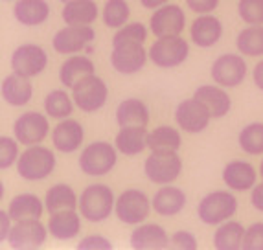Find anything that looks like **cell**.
Masks as SVG:
<instances>
[{
	"label": "cell",
	"mask_w": 263,
	"mask_h": 250,
	"mask_svg": "<svg viewBox=\"0 0 263 250\" xmlns=\"http://www.w3.org/2000/svg\"><path fill=\"white\" fill-rule=\"evenodd\" d=\"M237 199L236 195H232L230 191H212L208 195L201 199L197 206V215L199 219L208 226H219L224 221L232 219L237 214Z\"/></svg>",
	"instance_id": "4"
},
{
	"label": "cell",
	"mask_w": 263,
	"mask_h": 250,
	"mask_svg": "<svg viewBox=\"0 0 263 250\" xmlns=\"http://www.w3.org/2000/svg\"><path fill=\"white\" fill-rule=\"evenodd\" d=\"M78 250H112V243L103 236H87L78 243Z\"/></svg>",
	"instance_id": "43"
},
{
	"label": "cell",
	"mask_w": 263,
	"mask_h": 250,
	"mask_svg": "<svg viewBox=\"0 0 263 250\" xmlns=\"http://www.w3.org/2000/svg\"><path fill=\"white\" fill-rule=\"evenodd\" d=\"M170 246L179 250H195L197 248V239L188 230H179V232H175L171 236Z\"/></svg>",
	"instance_id": "42"
},
{
	"label": "cell",
	"mask_w": 263,
	"mask_h": 250,
	"mask_svg": "<svg viewBox=\"0 0 263 250\" xmlns=\"http://www.w3.org/2000/svg\"><path fill=\"white\" fill-rule=\"evenodd\" d=\"M243 250H263V223H254L247 228Z\"/></svg>",
	"instance_id": "41"
},
{
	"label": "cell",
	"mask_w": 263,
	"mask_h": 250,
	"mask_svg": "<svg viewBox=\"0 0 263 250\" xmlns=\"http://www.w3.org/2000/svg\"><path fill=\"white\" fill-rule=\"evenodd\" d=\"M72 98H74V103L79 110H83L87 114H92V112H98L100 109H103V105L107 103L109 87L96 74L87 75L79 83L74 85Z\"/></svg>",
	"instance_id": "7"
},
{
	"label": "cell",
	"mask_w": 263,
	"mask_h": 250,
	"mask_svg": "<svg viewBox=\"0 0 263 250\" xmlns=\"http://www.w3.org/2000/svg\"><path fill=\"white\" fill-rule=\"evenodd\" d=\"M48 230L52 237H55L59 241L74 239L81 232V217H79V214H76V210L57 211V214L50 215Z\"/></svg>",
	"instance_id": "26"
},
{
	"label": "cell",
	"mask_w": 263,
	"mask_h": 250,
	"mask_svg": "<svg viewBox=\"0 0 263 250\" xmlns=\"http://www.w3.org/2000/svg\"><path fill=\"white\" fill-rule=\"evenodd\" d=\"M237 144L241 151L250 157L263 155V123H249L237 134Z\"/></svg>",
	"instance_id": "36"
},
{
	"label": "cell",
	"mask_w": 263,
	"mask_h": 250,
	"mask_svg": "<svg viewBox=\"0 0 263 250\" xmlns=\"http://www.w3.org/2000/svg\"><path fill=\"white\" fill-rule=\"evenodd\" d=\"M151 210H153V204H151L149 197L142 189L129 188L116 197L114 214L123 224L138 226L149 217Z\"/></svg>",
	"instance_id": "6"
},
{
	"label": "cell",
	"mask_w": 263,
	"mask_h": 250,
	"mask_svg": "<svg viewBox=\"0 0 263 250\" xmlns=\"http://www.w3.org/2000/svg\"><path fill=\"white\" fill-rule=\"evenodd\" d=\"M98 15L100 11L94 0H70L61 11L63 21L72 26H90L92 22H96Z\"/></svg>",
	"instance_id": "28"
},
{
	"label": "cell",
	"mask_w": 263,
	"mask_h": 250,
	"mask_svg": "<svg viewBox=\"0 0 263 250\" xmlns=\"http://www.w3.org/2000/svg\"><path fill=\"white\" fill-rule=\"evenodd\" d=\"M247 63L243 59V53H223L215 59L210 68V75L214 83L221 85L224 88H236L245 81L247 78Z\"/></svg>",
	"instance_id": "10"
},
{
	"label": "cell",
	"mask_w": 263,
	"mask_h": 250,
	"mask_svg": "<svg viewBox=\"0 0 263 250\" xmlns=\"http://www.w3.org/2000/svg\"><path fill=\"white\" fill-rule=\"evenodd\" d=\"M171 237L160 224L147 223L138 224V228L133 230L129 243L135 250H164L170 248Z\"/></svg>",
	"instance_id": "19"
},
{
	"label": "cell",
	"mask_w": 263,
	"mask_h": 250,
	"mask_svg": "<svg viewBox=\"0 0 263 250\" xmlns=\"http://www.w3.org/2000/svg\"><path fill=\"white\" fill-rule=\"evenodd\" d=\"M74 98H70L68 92L61 90V88L59 90H52L44 98V110L53 120L70 118V114L74 112Z\"/></svg>",
	"instance_id": "35"
},
{
	"label": "cell",
	"mask_w": 263,
	"mask_h": 250,
	"mask_svg": "<svg viewBox=\"0 0 263 250\" xmlns=\"http://www.w3.org/2000/svg\"><path fill=\"white\" fill-rule=\"evenodd\" d=\"M212 114L206 105L197 98L182 100L175 109V122L180 129L190 134H199L210 125Z\"/></svg>",
	"instance_id": "14"
},
{
	"label": "cell",
	"mask_w": 263,
	"mask_h": 250,
	"mask_svg": "<svg viewBox=\"0 0 263 250\" xmlns=\"http://www.w3.org/2000/svg\"><path fill=\"white\" fill-rule=\"evenodd\" d=\"M186 6L192 9L193 13L208 15L219 6V0H186Z\"/></svg>",
	"instance_id": "44"
},
{
	"label": "cell",
	"mask_w": 263,
	"mask_h": 250,
	"mask_svg": "<svg viewBox=\"0 0 263 250\" xmlns=\"http://www.w3.org/2000/svg\"><path fill=\"white\" fill-rule=\"evenodd\" d=\"M46 210L44 202L37 197L35 193H21L11 199L8 206V214L11 221H26V219H41Z\"/></svg>",
	"instance_id": "27"
},
{
	"label": "cell",
	"mask_w": 263,
	"mask_h": 250,
	"mask_svg": "<svg viewBox=\"0 0 263 250\" xmlns=\"http://www.w3.org/2000/svg\"><path fill=\"white\" fill-rule=\"evenodd\" d=\"M18 144L17 138H9V136H0V169H9V167L17 164L18 157Z\"/></svg>",
	"instance_id": "40"
},
{
	"label": "cell",
	"mask_w": 263,
	"mask_h": 250,
	"mask_svg": "<svg viewBox=\"0 0 263 250\" xmlns=\"http://www.w3.org/2000/svg\"><path fill=\"white\" fill-rule=\"evenodd\" d=\"M94 74V63L87 57V55H70L59 68V81L63 83V87L74 88L76 83H79L81 79H85L87 75Z\"/></svg>",
	"instance_id": "29"
},
{
	"label": "cell",
	"mask_w": 263,
	"mask_h": 250,
	"mask_svg": "<svg viewBox=\"0 0 263 250\" xmlns=\"http://www.w3.org/2000/svg\"><path fill=\"white\" fill-rule=\"evenodd\" d=\"M247 228H243L237 221H224L219 224V228L214 232V246L217 250H239L243 248Z\"/></svg>",
	"instance_id": "32"
},
{
	"label": "cell",
	"mask_w": 263,
	"mask_h": 250,
	"mask_svg": "<svg viewBox=\"0 0 263 250\" xmlns=\"http://www.w3.org/2000/svg\"><path fill=\"white\" fill-rule=\"evenodd\" d=\"M149 59V50L144 48V43H118L112 44L110 66L122 75L138 74Z\"/></svg>",
	"instance_id": "9"
},
{
	"label": "cell",
	"mask_w": 263,
	"mask_h": 250,
	"mask_svg": "<svg viewBox=\"0 0 263 250\" xmlns=\"http://www.w3.org/2000/svg\"><path fill=\"white\" fill-rule=\"evenodd\" d=\"M59 2H63V4H66V2H70V0H59Z\"/></svg>",
	"instance_id": "50"
},
{
	"label": "cell",
	"mask_w": 263,
	"mask_h": 250,
	"mask_svg": "<svg viewBox=\"0 0 263 250\" xmlns=\"http://www.w3.org/2000/svg\"><path fill=\"white\" fill-rule=\"evenodd\" d=\"M101 17L107 28L120 30L122 26H125V22L131 17V8L125 0H105Z\"/></svg>",
	"instance_id": "37"
},
{
	"label": "cell",
	"mask_w": 263,
	"mask_h": 250,
	"mask_svg": "<svg viewBox=\"0 0 263 250\" xmlns=\"http://www.w3.org/2000/svg\"><path fill=\"white\" fill-rule=\"evenodd\" d=\"M96 39V31L92 26H72L66 24L57 31L52 39V46L61 55H76V53L87 50L92 41Z\"/></svg>",
	"instance_id": "12"
},
{
	"label": "cell",
	"mask_w": 263,
	"mask_h": 250,
	"mask_svg": "<svg viewBox=\"0 0 263 250\" xmlns=\"http://www.w3.org/2000/svg\"><path fill=\"white\" fill-rule=\"evenodd\" d=\"M259 175H261V179H263V160H261V164H259Z\"/></svg>",
	"instance_id": "49"
},
{
	"label": "cell",
	"mask_w": 263,
	"mask_h": 250,
	"mask_svg": "<svg viewBox=\"0 0 263 250\" xmlns=\"http://www.w3.org/2000/svg\"><path fill=\"white\" fill-rule=\"evenodd\" d=\"M50 116L37 112V110H28L22 112L13 123V136L22 145H37L48 136L50 132Z\"/></svg>",
	"instance_id": "11"
},
{
	"label": "cell",
	"mask_w": 263,
	"mask_h": 250,
	"mask_svg": "<svg viewBox=\"0 0 263 250\" xmlns=\"http://www.w3.org/2000/svg\"><path fill=\"white\" fill-rule=\"evenodd\" d=\"M182 145V136L175 127L160 125L147 134V149L151 151H179Z\"/></svg>",
	"instance_id": "34"
},
{
	"label": "cell",
	"mask_w": 263,
	"mask_h": 250,
	"mask_svg": "<svg viewBox=\"0 0 263 250\" xmlns=\"http://www.w3.org/2000/svg\"><path fill=\"white\" fill-rule=\"evenodd\" d=\"M13 17L22 26H41L50 17V4L46 0H15Z\"/></svg>",
	"instance_id": "25"
},
{
	"label": "cell",
	"mask_w": 263,
	"mask_h": 250,
	"mask_svg": "<svg viewBox=\"0 0 263 250\" xmlns=\"http://www.w3.org/2000/svg\"><path fill=\"white\" fill-rule=\"evenodd\" d=\"M190 44L180 35L158 37L149 48V59L158 68H177L188 59Z\"/></svg>",
	"instance_id": "8"
},
{
	"label": "cell",
	"mask_w": 263,
	"mask_h": 250,
	"mask_svg": "<svg viewBox=\"0 0 263 250\" xmlns=\"http://www.w3.org/2000/svg\"><path fill=\"white\" fill-rule=\"evenodd\" d=\"M151 204H153L155 214L162 215V217H173L184 210L186 193L177 186L166 184L153 195Z\"/></svg>",
	"instance_id": "23"
},
{
	"label": "cell",
	"mask_w": 263,
	"mask_h": 250,
	"mask_svg": "<svg viewBox=\"0 0 263 250\" xmlns=\"http://www.w3.org/2000/svg\"><path fill=\"white\" fill-rule=\"evenodd\" d=\"M256 167L245 160H232L223 169V182L232 191H249L256 186Z\"/></svg>",
	"instance_id": "20"
},
{
	"label": "cell",
	"mask_w": 263,
	"mask_h": 250,
	"mask_svg": "<svg viewBox=\"0 0 263 250\" xmlns=\"http://www.w3.org/2000/svg\"><path fill=\"white\" fill-rule=\"evenodd\" d=\"M186 15L184 9L177 4H164L160 8L153 9V15L149 18V30L157 37H173L180 35L184 30Z\"/></svg>",
	"instance_id": "16"
},
{
	"label": "cell",
	"mask_w": 263,
	"mask_h": 250,
	"mask_svg": "<svg viewBox=\"0 0 263 250\" xmlns=\"http://www.w3.org/2000/svg\"><path fill=\"white\" fill-rule=\"evenodd\" d=\"M237 52L247 57H261L263 55V24H249L236 37Z\"/></svg>",
	"instance_id": "33"
},
{
	"label": "cell",
	"mask_w": 263,
	"mask_h": 250,
	"mask_svg": "<svg viewBox=\"0 0 263 250\" xmlns=\"http://www.w3.org/2000/svg\"><path fill=\"white\" fill-rule=\"evenodd\" d=\"M147 134L145 127H120L114 145L125 157H136L147 147Z\"/></svg>",
	"instance_id": "30"
},
{
	"label": "cell",
	"mask_w": 263,
	"mask_h": 250,
	"mask_svg": "<svg viewBox=\"0 0 263 250\" xmlns=\"http://www.w3.org/2000/svg\"><path fill=\"white\" fill-rule=\"evenodd\" d=\"M116 123L120 127H147L149 109L138 98H127L116 109Z\"/></svg>",
	"instance_id": "24"
},
{
	"label": "cell",
	"mask_w": 263,
	"mask_h": 250,
	"mask_svg": "<svg viewBox=\"0 0 263 250\" xmlns=\"http://www.w3.org/2000/svg\"><path fill=\"white\" fill-rule=\"evenodd\" d=\"M116 206V197L107 184H90L81 191L79 214L88 223H103Z\"/></svg>",
	"instance_id": "2"
},
{
	"label": "cell",
	"mask_w": 263,
	"mask_h": 250,
	"mask_svg": "<svg viewBox=\"0 0 263 250\" xmlns=\"http://www.w3.org/2000/svg\"><path fill=\"white\" fill-rule=\"evenodd\" d=\"M0 219H2V234H0V241H8L9 230H11V226H9V221H11V217H9L8 211L0 210Z\"/></svg>",
	"instance_id": "46"
},
{
	"label": "cell",
	"mask_w": 263,
	"mask_h": 250,
	"mask_svg": "<svg viewBox=\"0 0 263 250\" xmlns=\"http://www.w3.org/2000/svg\"><path fill=\"white\" fill-rule=\"evenodd\" d=\"M250 204L254 210H258L259 214H263V182L261 184H256L252 188V193H250Z\"/></svg>",
	"instance_id": "45"
},
{
	"label": "cell",
	"mask_w": 263,
	"mask_h": 250,
	"mask_svg": "<svg viewBox=\"0 0 263 250\" xmlns=\"http://www.w3.org/2000/svg\"><path fill=\"white\" fill-rule=\"evenodd\" d=\"M237 15L245 24H263V0H239Z\"/></svg>",
	"instance_id": "39"
},
{
	"label": "cell",
	"mask_w": 263,
	"mask_h": 250,
	"mask_svg": "<svg viewBox=\"0 0 263 250\" xmlns=\"http://www.w3.org/2000/svg\"><path fill=\"white\" fill-rule=\"evenodd\" d=\"M46 66H48V53L39 44H21L11 53V68L15 74H21L24 78L31 79L43 74Z\"/></svg>",
	"instance_id": "15"
},
{
	"label": "cell",
	"mask_w": 263,
	"mask_h": 250,
	"mask_svg": "<svg viewBox=\"0 0 263 250\" xmlns=\"http://www.w3.org/2000/svg\"><path fill=\"white\" fill-rule=\"evenodd\" d=\"M193 98H197L199 101H202L206 109L210 110V114L214 120L224 118V116L230 112L232 109V100L227 94L224 87L221 85H201V87L195 88Z\"/></svg>",
	"instance_id": "21"
},
{
	"label": "cell",
	"mask_w": 263,
	"mask_h": 250,
	"mask_svg": "<svg viewBox=\"0 0 263 250\" xmlns=\"http://www.w3.org/2000/svg\"><path fill=\"white\" fill-rule=\"evenodd\" d=\"M192 43L199 48H212L223 37V24L214 15H199L190 26Z\"/></svg>",
	"instance_id": "18"
},
{
	"label": "cell",
	"mask_w": 263,
	"mask_h": 250,
	"mask_svg": "<svg viewBox=\"0 0 263 250\" xmlns=\"http://www.w3.org/2000/svg\"><path fill=\"white\" fill-rule=\"evenodd\" d=\"M145 39H147V28L142 22H131V24H125L116 31V35L112 37V44L145 43Z\"/></svg>",
	"instance_id": "38"
},
{
	"label": "cell",
	"mask_w": 263,
	"mask_h": 250,
	"mask_svg": "<svg viewBox=\"0 0 263 250\" xmlns=\"http://www.w3.org/2000/svg\"><path fill=\"white\" fill-rule=\"evenodd\" d=\"M85 140V129L78 120H59L52 131V144L59 153L70 155L81 147Z\"/></svg>",
	"instance_id": "17"
},
{
	"label": "cell",
	"mask_w": 263,
	"mask_h": 250,
	"mask_svg": "<svg viewBox=\"0 0 263 250\" xmlns=\"http://www.w3.org/2000/svg\"><path fill=\"white\" fill-rule=\"evenodd\" d=\"M44 206L50 215L63 210H76L79 208V197L68 184H55L44 195Z\"/></svg>",
	"instance_id": "31"
},
{
	"label": "cell",
	"mask_w": 263,
	"mask_h": 250,
	"mask_svg": "<svg viewBox=\"0 0 263 250\" xmlns=\"http://www.w3.org/2000/svg\"><path fill=\"white\" fill-rule=\"evenodd\" d=\"M167 2H170V0H140L142 8H145V9H157V8H160V6L167 4Z\"/></svg>",
	"instance_id": "48"
},
{
	"label": "cell",
	"mask_w": 263,
	"mask_h": 250,
	"mask_svg": "<svg viewBox=\"0 0 263 250\" xmlns=\"http://www.w3.org/2000/svg\"><path fill=\"white\" fill-rule=\"evenodd\" d=\"M182 171V158L177 151H151L145 158L144 173L145 177L158 186H166L175 182Z\"/></svg>",
	"instance_id": "5"
},
{
	"label": "cell",
	"mask_w": 263,
	"mask_h": 250,
	"mask_svg": "<svg viewBox=\"0 0 263 250\" xmlns=\"http://www.w3.org/2000/svg\"><path fill=\"white\" fill-rule=\"evenodd\" d=\"M33 96V85L30 78L21 74H9L2 81V100L11 107H24L31 101Z\"/></svg>",
	"instance_id": "22"
},
{
	"label": "cell",
	"mask_w": 263,
	"mask_h": 250,
	"mask_svg": "<svg viewBox=\"0 0 263 250\" xmlns=\"http://www.w3.org/2000/svg\"><path fill=\"white\" fill-rule=\"evenodd\" d=\"M252 79H254V85L263 92V61H259L252 70Z\"/></svg>",
	"instance_id": "47"
},
{
	"label": "cell",
	"mask_w": 263,
	"mask_h": 250,
	"mask_svg": "<svg viewBox=\"0 0 263 250\" xmlns=\"http://www.w3.org/2000/svg\"><path fill=\"white\" fill-rule=\"evenodd\" d=\"M118 153L116 145H110L109 142L96 140L88 144L81 155H79V169L88 177H103L110 173L118 162Z\"/></svg>",
	"instance_id": "3"
},
{
	"label": "cell",
	"mask_w": 263,
	"mask_h": 250,
	"mask_svg": "<svg viewBox=\"0 0 263 250\" xmlns=\"http://www.w3.org/2000/svg\"><path fill=\"white\" fill-rule=\"evenodd\" d=\"M48 232V226H44L41 219L15 221V224L9 230L8 245L17 250L41 248L46 243Z\"/></svg>",
	"instance_id": "13"
},
{
	"label": "cell",
	"mask_w": 263,
	"mask_h": 250,
	"mask_svg": "<svg viewBox=\"0 0 263 250\" xmlns=\"http://www.w3.org/2000/svg\"><path fill=\"white\" fill-rule=\"evenodd\" d=\"M55 155L52 149L44 147V145H28L22 151L17 160V173L21 179L28 182H37V180L48 179L55 169Z\"/></svg>",
	"instance_id": "1"
}]
</instances>
